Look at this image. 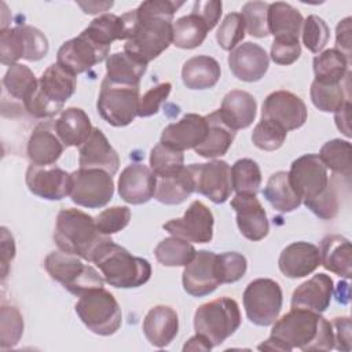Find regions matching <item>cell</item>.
I'll list each match as a JSON object with an SVG mask.
<instances>
[{"mask_svg":"<svg viewBox=\"0 0 352 352\" xmlns=\"http://www.w3.org/2000/svg\"><path fill=\"white\" fill-rule=\"evenodd\" d=\"M302 44L314 54H319L327 44L330 29L327 23L318 15H309L302 22L301 28Z\"/></svg>","mask_w":352,"mask_h":352,"instance_id":"c3c4849f","label":"cell"},{"mask_svg":"<svg viewBox=\"0 0 352 352\" xmlns=\"http://www.w3.org/2000/svg\"><path fill=\"white\" fill-rule=\"evenodd\" d=\"M172 89L170 82H160L150 88L143 96L139 99L138 104V116L139 117H150L158 113L160 106L168 99Z\"/></svg>","mask_w":352,"mask_h":352,"instance_id":"db71d44e","label":"cell"},{"mask_svg":"<svg viewBox=\"0 0 352 352\" xmlns=\"http://www.w3.org/2000/svg\"><path fill=\"white\" fill-rule=\"evenodd\" d=\"M131 220V210L128 206H111L104 209L95 217L98 230L103 235H111L124 230Z\"/></svg>","mask_w":352,"mask_h":352,"instance_id":"f5cc1de1","label":"cell"},{"mask_svg":"<svg viewBox=\"0 0 352 352\" xmlns=\"http://www.w3.org/2000/svg\"><path fill=\"white\" fill-rule=\"evenodd\" d=\"M221 74L219 62L208 55L187 59L182 69V80L188 89H208L217 84Z\"/></svg>","mask_w":352,"mask_h":352,"instance_id":"836d02e7","label":"cell"},{"mask_svg":"<svg viewBox=\"0 0 352 352\" xmlns=\"http://www.w3.org/2000/svg\"><path fill=\"white\" fill-rule=\"evenodd\" d=\"M70 198L78 206L96 209L106 206L114 194L113 176L103 169H82L70 173Z\"/></svg>","mask_w":352,"mask_h":352,"instance_id":"7c38bea8","label":"cell"},{"mask_svg":"<svg viewBox=\"0 0 352 352\" xmlns=\"http://www.w3.org/2000/svg\"><path fill=\"white\" fill-rule=\"evenodd\" d=\"M221 10H223V3L219 0H208V1H195L192 4V14L198 15L208 26L209 30H212L221 15Z\"/></svg>","mask_w":352,"mask_h":352,"instance_id":"9f6ffc18","label":"cell"},{"mask_svg":"<svg viewBox=\"0 0 352 352\" xmlns=\"http://www.w3.org/2000/svg\"><path fill=\"white\" fill-rule=\"evenodd\" d=\"M139 87L121 85L103 78L96 102L100 117L113 126H126L138 116Z\"/></svg>","mask_w":352,"mask_h":352,"instance_id":"30bf717a","label":"cell"},{"mask_svg":"<svg viewBox=\"0 0 352 352\" xmlns=\"http://www.w3.org/2000/svg\"><path fill=\"white\" fill-rule=\"evenodd\" d=\"M289 182L304 205L319 219L331 220L337 216L340 201L334 179L318 154H304L294 160L287 172Z\"/></svg>","mask_w":352,"mask_h":352,"instance_id":"7a4b0ae2","label":"cell"},{"mask_svg":"<svg viewBox=\"0 0 352 352\" xmlns=\"http://www.w3.org/2000/svg\"><path fill=\"white\" fill-rule=\"evenodd\" d=\"M184 168L183 151L175 150L164 143H157L150 151V169L157 177H170Z\"/></svg>","mask_w":352,"mask_h":352,"instance_id":"f6af8a7d","label":"cell"},{"mask_svg":"<svg viewBox=\"0 0 352 352\" xmlns=\"http://www.w3.org/2000/svg\"><path fill=\"white\" fill-rule=\"evenodd\" d=\"M76 85V74L59 63L50 65L38 78V91L41 95L62 109L65 102L74 94Z\"/></svg>","mask_w":352,"mask_h":352,"instance_id":"f1b7e54d","label":"cell"},{"mask_svg":"<svg viewBox=\"0 0 352 352\" xmlns=\"http://www.w3.org/2000/svg\"><path fill=\"white\" fill-rule=\"evenodd\" d=\"M78 164L82 169H103L111 176L117 173L120 157L99 128H92L89 138L80 146Z\"/></svg>","mask_w":352,"mask_h":352,"instance_id":"603a6c76","label":"cell"},{"mask_svg":"<svg viewBox=\"0 0 352 352\" xmlns=\"http://www.w3.org/2000/svg\"><path fill=\"white\" fill-rule=\"evenodd\" d=\"M351 16L341 19L336 28V50L340 51L351 62V45H352V28Z\"/></svg>","mask_w":352,"mask_h":352,"instance_id":"680465c9","label":"cell"},{"mask_svg":"<svg viewBox=\"0 0 352 352\" xmlns=\"http://www.w3.org/2000/svg\"><path fill=\"white\" fill-rule=\"evenodd\" d=\"M257 102L246 91L232 89L226 94L219 109L221 120L234 131L250 126L256 118Z\"/></svg>","mask_w":352,"mask_h":352,"instance_id":"4316f807","label":"cell"},{"mask_svg":"<svg viewBox=\"0 0 352 352\" xmlns=\"http://www.w3.org/2000/svg\"><path fill=\"white\" fill-rule=\"evenodd\" d=\"M213 213L201 201H192L183 217L172 219L162 224V228L173 236L188 242L208 243L213 238Z\"/></svg>","mask_w":352,"mask_h":352,"instance_id":"5bb4252c","label":"cell"},{"mask_svg":"<svg viewBox=\"0 0 352 352\" xmlns=\"http://www.w3.org/2000/svg\"><path fill=\"white\" fill-rule=\"evenodd\" d=\"M278 265L280 272L287 278H304L320 265L319 248L304 241L293 242L282 250Z\"/></svg>","mask_w":352,"mask_h":352,"instance_id":"cb8c5ba5","label":"cell"},{"mask_svg":"<svg viewBox=\"0 0 352 352\" xmlns=\"http://www.w3.org/2000/svg\"><path fill=\"white\" fill-rule=\"evenodd\" d=\"M286 135L287 131L279 124L267 118H261L253 129L252 142L260 150L274 151L282 147L286 140Z\"/></svg>","mask_w":352,"mask_h":352,"instance_id":"7dc6e473","label":"cell"},{"mask_svg":"<svg viewBox=\"0 0 352 352\" xmlns=\"http://www.w3.org/2000/svg\"><path fill=\"white\" fill-rule=\"evenodd\" d=\"M245 37V22L239 12H230L220 23L216 40L226 51H232Z\"/></svg>","mask_w":352,"mask_h":352,"instance_id":"f907efd6","label":"cell"},{"mask_svg":"<svg viewBox=\"0 0 352 352\" xmlns=\"http://www.w3.org/2000/svg\"><path fill=\"white\" fill-rule=\"evenodd\" d=\"M217 254L210 250H199L194 258L184 265L182 282L184 290L192 297H204L213 293L220 285L217 268Z\"/></svg>","mask_w":352,"mask_h":352,"instance_id":"e0dca14e","label":"cell"},{"mask_svg":"<svg viewBox=\"0 0 352 352\" xmlns=\"http://www.w3.org/2000/svg\"><path fill=\"white\" fill-rule=\"evenodd\" d=\"M307 116L305 103L290 91H274L264 99L261 118L271 120L286 131L302 126L307 121Z\"/></svg>","mask_w":352,"mask_h":352,"instance_id":"2e32d148","label":"cell"},{"mask_svg":"<svg viewBox=\"0 0 352 352\" xmlns=\"http://www.w3.org/2000/svg\"><path fill=\"white\" fill-rule=\"evenodd\" d=\"M23 334V318L14 305L3 304L0 308V346L1 349L15 346Z\"/></svg>","mask_w":352,"mask_h":352,"instance_id":"bcb514c9","label":"cell"},{"mask_svg":"<svg viewBox=\"0 0 352 352\" xmlns=\"http://www.w3.org/2000/svg\"><path fill=\"white\" fill-rule=\"evenodd\" d=\"M195 191V183L188 166L170 177H157L154 198L164 205H179Z\"/></svg>","mask_w":352,"mask_h":352,"instance_id":"d590c367","label":"cell"},{"mask_svg":"<svg viewBox=\"0 0 352 352\" xmlns=\"http://www.w3.org/2000/svg\"><path fill=\"white\" fill-rule=\"evenodd\" d=\"M301 55V45L298 40L274 38L271 45V59L276 65L289 66L294 63Z\"/></svg>","mask_w":352,"mask_h":352,"instance_id":"11a10c76","label":"cell"},{"mask_svg":"<svg viewBox=\"0 0 352 352\" xmlns=\"http://www.w3.org/2000/svg\"><path fill=\"white\" fill-rule=\"evenodd\" d=\"M302 22L304 18L301 12L293 6L283 1H275L268 4L267 26L268 33H271L274 38L298 40Z\"/></svg>","mask_w":352,"mask_h":352,"instance_id":"1f68e13d","label":"cell"},{"mask_svg":"<svg viewBox=\"0 0 352 352\" xmlns=\"http://www.w3.org/2000/svg\"><path fill=\"white\" fill-rule=\"evenodd\" d=\"M228 66L234 77L238 80L254 82L261 80L267 73L270 58L261 45L246 41L230 52Z\"/></svg>","mask_w":352,"mask_h":352,"instance_id":"d6986e66","label":"cell"},{"mask_svg":"<svg viewBox=\"0 0 352 352\" xmlns=\"http://www.w3.org/2000/svg\"><path fill=\"white\" fill-rule=\"evenodd\" d=\"M206 131V118L195 113H188L179 121L165 126L160 142L175 150L184 151L199 146L205 140Z\"/></svg>","mask_w":352,"mask_h":352,"instance_id":"7402d4cb","label":"cell"},{"mask_svg":"<svg viewBox=\"0 0 352 352\" xmlns=\"http://www.w3.org/2000/svg\"><path fill=\"white\" fill-rule=\"evenodd\" d=\"M183 1L148 0L136 8V25L124 44V52L148 63L160 56L173 38V15Z\"/></svg>","mask_w":352,"mask_h":352,"instance_id":"6da1fadb","label":"cell"},{"mask_svg":"<svg viewBox=\"0 0 352 352\" xmlns=\"http://www.w3.org/2000/svg\"><path fill=\"white\" fill-rule=\"evenodd\" d=\"M92 263L99 268L103 279L118 289L143 286L151 276V265L146 258L132 256L113 239L96 249Z\"/></svg>","mask_w":352,"mask_h":352,"instance_id":"5b68a950","label":"cell"},{"mask_svg":"<svg viewBox=\"0 0 352 352\" xmlns=\"http://www.w3.org/2000/svg\"><path fill=\"white\" fill-rule=\"evenodd\" d=\"M3 87L11 98L25 104L37 91L38 80L28 66L15 63L8 66L3 77Z\"/></svg>","mask_w":352,"mask_h":352,"instance_id":"74e56055","label":"cell"},{"mask_svg":"<svg viewBox=\"0 0 352 352\" xmlns=\"http://www.w3.org/2000/svg\"><path fill=\"white\" fill-rule=\"evenodd\" d=\"M241 15L245 22V29L253 37H267L268 26H267V11L268 3L264 1H249L243 4L241 10Z\"/></svg>","mask_w":352,"mask_h":352,"instance_id":"816d5d0a","label":"cell"},{"mask_svg":"<svg viewBox=\"0 0 352 352\" xmlns=\"http://www.w3.org/2000/svg\"><path fill=\"white\" fill-rule=\"evenodd\" d=\"M320 264L330 272L349 279L352 274V248L342 235H326L320 241Z\"/></svg>","mask_w":352,"mask_h":352,"instance_id":"4dcf8cb0","label":"cell"},{"mask_svg":"<svg viewBox=\"0 0 352 352\" xmlns=\"http://www.w3.org/2000/svg\"><path fill=\"white\" fill-rule=\"evenodd\" d=\"M212 348V344L205 337H202L201 334H195L184 344L183 351H210Z\"/></svg>","mask_w":352,"mask_h":352,"instance_id":"6125c7cd","label":"cell"},{"mask_svg":"<svg viewBox=\"0 0 352 352\" xmlns=\"http://www.w3.org/2000/svg\"><path fill=\"white\" fill-rule=\"evenodd\" d=\"M258 349H267V351H283V352H289L287 346L285 344H282L278 338L270 336V338H267L263 344H260L257 346Z\"/></svg>","mask_w":352,"mask_h":352,"instance_id":"e7e4bbea","label":"cell"},{"mask_svg":"<svg viewBox=\"0 0 352 352\" xmlns=\"http://www.w3.org/2000/svg\"><path fill=\"white\" fill-rule=\"evenodd\" d=\"M334 121L337 128L346 136L351 138V100H345L342 106L334 111Z\"/></svg>","mask_w":352,"mask_h":352,"instance_id":"94428289","label":"cell"},{"mask_svg":"<svg viewBox=\"0 0 352 352\" xmlns=\"http://www.w3.org/2000/svg\"><path fill=\"white\" fill-rule=\"evenodd\" d=\"M109 52L110 47L99 44L82 30L77 37L60 45L56 54V63L77 76L107 59Z\"/></svg>","mask_w":352,"mask_h":352,"instance_id":"4fadbf2b","label":"cell"},{"mask_svg":"<svg viewBox=\"0 0 352 352\" xmlns=\"http://www.w3.org/2000/svg\"><path fill=\"white\" fill-rule=\"evenodd\" d=\"M44 268L54 280L78 297L92 289L103 287L104 283L102 274L92 265L84 264L81 257L62 250L51 252L44 260Z\"/></svg>","mask_w":352,"mask_h":352,"instance_id":"52a82bcc","label":"cell"},{"mask_svg":"<svg viewBox=\"0 0 352 352\" xmlns=\"http://www.w3.org/2000/svg\"><path fill=\"white\" fill-rule=\"evenodd\" d=\"M48 40L43 32L30 25L6 28L0 32V60L15 65L19 59L36 62L48 54Z\"/></svg>","mask_w":352,"mask_h":352,"instance_id":"9c48e42d","label":"cell"},{"mask_svg":"<svg viewBox=\"0 0 352 352\" xmlns=\"http://www.w3.org/2000/svg\"><path fill=\"white\" fill-rule=\"evenodd\" d=\"M309 95L316 109L324 113H334L345 100H349V84L344 87L342 82L327 84L314 80Z\"/></svg>","mask_w":352,"mask_h":352,"instance_id":"7bdbcfd3","label":"cell"},{"mask_svg":"<svg viewBox=\"0 0 352 352\" xmlns=\"http://www.w3.org/2000/svg\"><path fill=\"white\" fill-rule=\"evenodd\" d=\"M63 151V143L56 132L51 129V124H38L28 140L26 154L33 165L48 166L55 164Z\"/></svg>","mask_w":352,"mask_h":352,"instance_id":"83f0119b","label":"cell"},{"mask_svg":"<svg viewBox=\"0 0 352 352\" xmlns=\"http://www.w3.org/2000/svg\"><path fill=\"white\" fill-rule=\"evenodd\" d=\"M334 334V348L338 351H351V319L348 316L334 318L331 322Z\"/></svg>","mask_w":352,"mask_h":352,"instance_id":"6f0895ef","label":"cell"},{"mask_svg":"<svg viewBox=\"0 0 352 352\" xmlns=\"http://www.w3.org/2000/svg\"><path fill=\"white\" fill-rule=\"evenodd\" d=\"M334 293V282L330 275L319 272L302 282L292 294V308H302L314 312H324Z\"/></svg>","mask_w":352,"mask_h":352,"instance_id":"d4e9b609","label":"cell"},{"mask_svg":"<svg viewBox=\"0 0 352 352\" xmlns=\"http://www.w3.org/2000/svg\"><path fill=\"white\" fill-rule=\"evenodd\" d=\"M241 326L239 305L234 298L219 297L199 305L194 314V329L212 346L223 344Z\"/></svg>","mask_w":352,"mask_h":352,"instance_id":"8992f818","label":"cell"},{"mask_svg":"<svg viewBox=\"0 0 352 352\" xmlns=\"http://www.w3.org/2000/svg\"><path fill=\"white\" fill-rule=\"evenodd\" d=\"M188 169L192 173L197 192L214 204H223L230 198L232 191L231 166L226 161L213 160L205 164H191Z\"/></svg>","mask_w":352,"mask_h":352,"instance_id":"9a60e30c","label":"cell"},{"mask_svg":"<svg viewBox=\"0 0 352 352\" xmlns=\"http://www.w3.org/2000/svg\"><path fill=\"white\" fill-rule=\"evenodd\" d=\"M271 336L285 344L289 352L294 348L304 352L334 348L331 322L319 312L302 308H292L290 312L275 320Z\"/></svg>","mask_w":352,"mask_h":352,"instance_id":"3957f363","label":"cell"},{"mask_svg":"<svg viewBox=\"0 0 352 352\" xmlns=\"http://www.w3.org/2000/svg\"><path fill=\"white\" fill-rule=\"evenodd\" d=\"M15 256V243L12 235L6 227H1V276L8 275V267Z\"/></svg>","mask_w":352,"mask_h":352,"instance_id":"91938a15","label":"cell"},{"mask_svg":"<svg viewBox=\"0 0 352 352\" xmlns=\"http://www.w3.org/2000/svg\"><path fill=\"white\" fill-rule=\"evenodd\" d=\"M280 285L270 278L252 280L243 292V307L248 319L257 326H270L282 309Z\"/></svg>","mask_w":352,"mask_h":352,"instance_id":"8fae6325","label":"cell"},{"mask_svg":"<svg viewBox=\"0 0 352 352\" xmlns=\"http://www.w3.org/2000/svg\"><path fill=\"white\" fill-rule=\"evenodd\" d=\"M209 29L206 23L198 15L191 12L173 22L172 44L183 50L197 48L205 41Z\"/></svg>","mask_w":352,"mask_h":352,"instance_id":"f35d334b","label":"cell"},{"mask_svg":"<svg viewBox=\"0 0 352 352\" xmlns=\"http://www.w3.org/2000/svg\"><path fill=\"white\" fill-rule=\"evenodd\" d=\"M109 239L98 230L95 219L80 209H62L56 216L54 241L62 252L92 261L96 249Z\"/></svg>","mask_w":352,"mask_h":352,"instance_id":"277c9868","label":"cell"},{"mask_svg":"<svg viewBox=\"0 0 352 352\" xmlns=\"http://www.w3.org/2000/svg\"><path fill=\"white\" fill-rule=\"evenodd\" d=\"M74 309L81 322L98 336H111L121 327V307L104 287L92 289L81 294Z\"/></svg>","mask_w":352,"mask_h":352,"instance_id":"ba28073f","label":"cell"},{"mask_svg":"<svg viewBox=\"0 0 352 352\" xmlns=\"http://www.w3.org/2000/svg\"><path fill=\"white\" fill-rule=\"evenodd\" d=\"M232 190L242 195H256L261 186V170L256 161L241 158L231 166Z\"/></svg>","mask_w":352,"mask_h":352,"instance_id":"ee69618b","label":"cell"},{"mask_svg":"<svg viewBox=\"0 0 352 352\" xmlns=\"http://www.w3.org/2000/svg\"><path fill=\"white\" fill-rule=\"evenodd\" d=\"M147 65L128 55L126 52H116L106 59V76L109 81L121 85L139 87Z\"/></svg>","mask_w":352,"mask_h":352,"instance_id":"e575fe53","label":"cell"},{"mask_svg":"<svg viewBox=\"0 0 352 352\" xmlns=\"http://www.w3.org/2000/svg\"><path fill=\"white\" fill-rule=\"evenodd\" d=\"M349 60L336 48H329L314 58L315 80L319 82H342L346 77Z\"/></svg>","mask_w":352,"mask_h":352,"instance_id":"ab89813d","label":"cell"},{"mask_svg":"<svg viewBox=\"0 0 352 352\" xmlns=\"http://www.w3.org/2000/svg\"><path fill=\"white\" fill-rule=\"evenodd\" d=\"M142 327L151 345L165 348L177 336L179 316L169 305H155L146 314Z\"/></svg>","mask_w":352,"mask_h":352,"instance_id":"484cf974","label":"cell"},{"mask_svg":"<svg viewBox=\"0 0 352 352\" xmlns=\"http://www.w3.org/2000/svg\"><path fill=\"white\" fill-rule=\"evenodd\" d=\"M216 268L220 285L238 282L248 270L246 257L236 252H224L216 257Z\"/></svg>","mask_w":352,"mask_h":352,"instance_id":"681fc988","label":"cell"},{"mask_svg":"<svg viewBox=\"0 0 352 352\" xmlns=\"http://www.w3.org/2000/svg\"><path fill=\"white\" fill-rule=\"evenodd\" d=\"M319 158L334 176H341L346 182L351 180L352 162H351V143L348 140L333 139L326 142L320 151Z\"/></svg>","mask_w":352,"mask_h":352,"instance_id":"60d3db41","label":"cell"},{"mask_svg":"<svg viewBox=\"0 0 352 352\" xmlns=\"http://www.w3.org/2000/svg\"><path fill=\"white\" fill-rule=\"evenodd\" d=\"M208 131L205 140L194 148L204 158H216L224 155L235 139V131L231 129L220 117L219 110L205 116Z\"/></svg>","mask_w":352,"mask_h":352,"instance_id":"d6a6232c","label":"cell"},{"mask_svg":"<svg viewBox=\"0 0 352 352\" xmlns=\"http://www.w3.org/2000/svg\"><path fill=\"white\" fill-rule=\"evenodd\" d=\"M231 208L236 213L238 228L246 239L256 242L268 235L270 223L267 213L256 195L236 194L231 199Z\"/></svg>","mask_w":352,"mask_h":352,"instance_id":"44dd1931","label":"cell"},{"mask_svg":"<svg viewBox=\"0 0 352 352\" xmlns=\"http://www.w3.org/2000/svg\"><path fill=\"white\" fill-rule=\"evenodd\" d=\"M54 129L66 147H80L85 143L92 132L88 114L80 107H67L54 124Z\"/></svg>","mask_w":352,"mask_h":352,"instance_id":"f546056e","label":"cell"},{"mask_svg":"<svg viewBox=\"0 0 352 352\" xmlns=\"http://www.w3.org/2000/svg\"><path fill=\"white\" fill-rule=\"evenodd\" d=\"M157 188L154 172L139 162L128 165L118 177V194L126 204L140 205L148 202Z\"/></svg>","mask_w":352,"mask_h":352,"instance_id":"ffe728a7","label":"cell"},{"mask_svg":"<svg viewBox=\"0 0 352 352\" xmlns=\"http://www.w3.org/2000/svg\"><path fill=\"white\" fill-rule=\"evenodd\" d=\"M264 198L271 204L274 209L282 213H289L301 205V199L293 190L287 172L279 170L270 176L264 190Z\"/></svg>","mask_w":352,"mask_h":352,"instance_id":"8d00e7d4","label":"cell"},{"mask_svg":"<svg viewBox=\"0 0 352 352\" xmlns=\"http://www.w3.org/2000/svg\"><path fill=\"white\" fill-rule=\"evenodd\" d=\"M85 14H96V12H102V11H106L107 8H110L113 6V1H106V3H98V1H88V3H82V1H78L77 3Z\"/></svg>","mask_w":352,"mask_h":352,"instance_id":"be15d7a7","label":"cell"},{"mask_svg":"<svg viewBox=\"0 0 352 352\" xmlns=\"http://www.w3.org/2000/svg\"><path fill=\"white\" fill-rule=\"evenodd\" d=\"M195 248L186 239L169 236L162 239L154 249L157 261L165 267H184L195 256Z\"/></svg>","mask_w":352,"mask_h":352,"instance_id":"b9f144b4","label":"cell"},{"mask_svg":"<svg viewBox=\"0 0 352 352\" xmlns=\"http://www.w3.org/2000/svg\"><path fill=\"white\" fill-rule=\"evenodd\" d=\"M25 182L32 194L48 201H59L70 195V173L55 165H29Z\"/></svg>","mask_w":352,"mask_h":352,"instance_id":"ac0fdd59","label":"cell"}]
</instances>
